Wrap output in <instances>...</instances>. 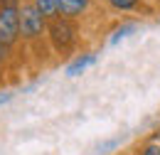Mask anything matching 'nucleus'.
I'll list each match as a JSON object with an SVG mask.
<instances>
[{
	"label": "nucleus",
	"mask_w": 160,
	"mask_h": 155,
	"mask_svg": "<svg viewBox=\"0 0 160 155\" xmlns=\"http://www.w3.org/2000/svg\"><path fill=\"white\" fill-rule=\"evenodd\" d=\"M123 140H126V136H113V138H108V140H103V143H99V145H96V153H101V155L116 153L121 145H123Z\"/></svg>",
	"instance_id": "6e6552de"
},
{
	"label": "nucleus",
	"mask_w": 160,
	"mask_h": 155,
	"mask_svg": "<svg viewBox=\"0 0 160 155\" xmlns=\"http://www.w3.org/2000/svg\"><path fill=\"white\" fill-rule=\"evenodd\" d=\"M47 25H49V20L44 18L30 0H22V8H20V47H22V52H27L35 59L40 57V49L49 52V47H47Z\"/></svg>",
	"instance_id": "f257e3e1"
},
{
	"label": "nucleus",
	"mask_w": 160,
	"mask_h": 155,
	"mask_svg": "<svg viewBox=\"0 0 160 155\" xmlns=\"http://www.w3.org/2000/svg\"><path fill=\"white\" fill-rule=\"evenodd\" d=\"M30 2H32V5H35L47 20H54V18H57V0H30Z\"/></svg>",
	"instance_id": "1a4fd4ad"
},
{
	"label": "nucleus",
	"mask_w": 160,
	"mask_h": 155,
	"mask_svg": "<svg viewBox=\"0 0 160 155\" xmlns=\"http://www.w3.org/2000/svg\"><path fill=\"white\" fill-rule=\"evenodd\" d=\"M133 155H160V143L145 138L143 143H138V148H136V153H133Z\"/></svg>",
	"instance_id": "9d476101"
},
{
	"label": "nucleus",
	"mask_w": 160,
	"mask_h": 155,
	"mask_svg": "<svg viewBox=\"0 0 160 155\" xmlns=\"http://www.w3.org/2000/svg\"><path fill=\"white\" fill-rule=\"evenodd\" d=\"M12 98V91L10 89H0V103H8Z\"/></svg>",
	"instance_id": "f8f14e48"
},
{
	"label": "nucleus",
	"mask_w": 160,
	"mask_h": 155,
	"mask_svg": "<svg viewBox=\"0 0 160 155\" xmlns=\"http://www.w3.org/2000/svg\"><path fill=\"white\" fill-rule=\"evenodd\" d=\"M138 27H140L138 20H118V25L108 32V44H118V42H123L126 37H131Z\"/></svg>",
	"instance_id": "0eeeda50"
},
{
	"label": "nucleus",
	"mask_w": 160,
	"mask_h": 155,
	"mask_svg": "<svg viewBox=\"0 0 160 155\" xmlns=\"http://www.w3.org/2000/svg\"><path fill=\"white\" fill-rule=\"evenodd\" d=\"M81 22L67 18H54L47 25V47L52 57L57 59H72L81 52Z\"/></svg>",
	"instance_id": "f03ea898"
},
{
	"label": "nucleus",
	"mask_w": 160,
	"mask_h": 155,
	"mask_svg": "<svg viewBox=\"0 0 160 155\" xmlns=\"http://www.w3.org/2000/svg\"><path fill=\"white\" fill-rule=\"evenodd\" d=\"M101 5L106 8V12L118 15L121 20H138L140 15H153L158 10L153 0H103Z\"/></svg>",
	"instance_id": "20e7f679"
},
{
	"label": "nucleus",
	"mask_w": 160,
	"mask_h": 155,
	"mask_svg": "<svg viewBox=\"0 0 160 155\" xmlns=\"http://www.w3.org/2000/svg\"><path fill=\"white\" fill-rule=\"evenodd\" d=\"M153 5H155V8L160 10V0H153Z\"/></svg>",
	"instance_id": "4468645a"
},
{
	"label": "nucleus",
	"mask_w": 160,
	"mask_h": 155,
	"mask_svg": "<svg viewBox=\"0 0 160 155\" xmlns=\"http://www.w3.org/2000/svg\"><path fill=\"white\" fill-rule=\"evenodd\" d=\"M10 69H12V67L0 59V89H8V74H10Z\"/></svg>",
	"instance_id": "9b49d317"
},
{
	"label": "nucleus",
	"mask_w": 160,
	"mask_h": 155,
	"mask_svg": "<svg viewBox=\"0 0 160 155\" xmlns=\"http://www.w3.org/2000/svg\"><path fill=\"white\" fill-rule=\"evenodd\" d=\"M101 2L99 0H57V18H67V20H86Z\"/></svg>",
	"instance_id": "39448f33"
},
{
	"label": "nucleus",
	"mask_w": 160,
	"mask_h": 155,
	"mask_svg": "<svg viewBox=\"0 0 160 155\" xmlns=\"http://www.w3.org/2000/svg\"><path fill=\"white\" fill-rule=\"evenodd\" d=\"M99 2H103V0H99Z\"/></svg>",
	"instance_id": "2eb2a0df"
},
{
	"label": "nucleus",
	"mask_w": 160,
	"mask_h": 155,
	"mask_svg": "<svg viewBox=\"0 0 160 155\" xmlns=\"http://www.w3.org/2000/svg\"><path fill=\"white\" fill-rule=\"evenodd\" d=\"M20 8L22 0H0V42L20 52Z\"/></svg>",
	"instance_id": "7ed1b4c3"
},
{
	"label": "nucleus",
	"mask_w": 160,
	"mask_h": 155,
	"mask_svg": "<svg viewBox=\"0 0 160 155\" xmlns=\"http://www.w3.org/2000/svg\"><path fill=\"white\" fill-rule=\"evenodd\" d=\"M148 138H150V140H155V143H160V126H155V128L148 133Z\"/></svg>",
	"instance_id": "ddd939ff"
},
{
	"label": "nucleus",
	"mask_w": 160,
	"mask_h": 155,
	"mask_svg": "<svg viewBox=\"0 0 160 155\" xmlns=\"http://www.w3.org/2000/svg\"><path fill=\"white\" fill-rule=\"evenodd\" d=\"M96 64V52H91V49H84V52H79V54H74V57L67 62V67H64V74L67 77H79V74H84L89 67H94Z\"/></svg>",
	"instance_id": "423d86ee"
}]
</instances>
